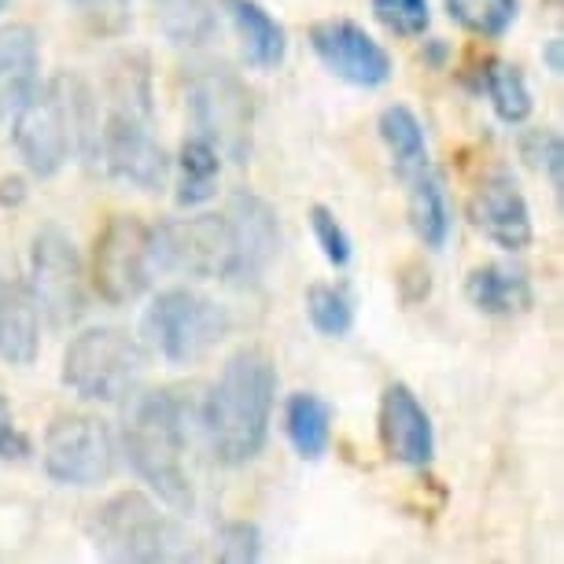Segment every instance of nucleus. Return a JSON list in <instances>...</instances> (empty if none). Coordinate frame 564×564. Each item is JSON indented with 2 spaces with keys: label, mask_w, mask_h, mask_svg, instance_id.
<instances>
[{
  "label": "nucleus",
  "mask_w": 564,
  "mask_h": 564,
  "mask_svg": "<svg viewBox=\"0 0 564 564\" xmlns=\"http://www.w3.org/2000/svg\"><path fill=\"white\" fill-rule=\"evenodd\" d=\"M276 402V366L259 347L237 350L199 406V429L218 465L240 468L262 454Z\"/></svg>",
  "instance_id": "nucleus-1"
},
{
  "label": "nucleus",
  "mask_w": 564,
  "mask_h": 564,
  "mask_svg": "<svg viewBox=\"0 0 564 564\" xmlns=\"http://www.w3.org/2000/svg\"><path fill=\"white\" fill-rule=\"evenodd\" d=\"M12 119L15 152L34 177H56L70 155H97V100L82 74L63 70L37 85Z\"/></svg>",
  "instance_id": "nucleus-2"
},
{
  "label": "nucleus",
  "mask_w": 564,
  "mask_h": 564,
  "mask_svg": "<svg viewBox=\"0 0 564 564\" xmlns=\"http://www.w3.org/2000/svg\"><path fill=\"white\" fill-rule=\"evenodd\" d=\"M188 446V402L174 388H155L130 395L122 424V451L133 473L174 509L193 513L196 495L185 468Z\"/></svg>",
  "instance_id": "nucleus-3"
},
{
  "label": "nucleus",
  "mask_w": 564,
  "mask_h": 564,
  "mask_svg": "<svg viewBox=\"0 0 564 564\" xmlns=\"http://www.w3.org/2000/svg\"><path fill=\"white\" fill-rule=\"evenodd\" d=\"M89 539L97 557L104 561H185L193 557L185 531L141 491H122L108 498L89 520Z\"/></svg>",
  "instance_id": "nucleus-4"
},
{
  "label": "nucleus",
  "mask_w": 564,
  "mask_h": 564,
  "mask_svg": "<svg viewBox=\"0 0 564 564\" xmlns=\"http://www.w3.org/2000/svg\"><path fill=\"white\" fill-rule=\"evenodd\" d=\"M144 366V350L130 333L97 325L63 350V384L89 402H122L141 388Z\"/></svg>",
  "instance_id": "nucleus-5"
},
{
  "label": "nucleus",
  "mask_w": 564,
  "mask_h": 564,
  "mask_svg": "<svg viewBox=\"0 0 564 564\" xmlns=\"http://www.w3.org/2000/svg\"><path fill=\"white\" fill-rule=\"evenodd\" d=\"M185 104L199 137H207L221 155H229L232 163H243L251 155L254 104L237 70H229L226 63L188 67Z\"/></svg>",
  "instance_id": "nucleus-6"
},
{
  "label": "nucleus",
  "mask_w": 564,
  "mask_h": 564,
  "mask_svg": "<svg viewBox=\"0 0 564 564\" xmlns=\"http://www.w3.org/2000/svg\"><path fill=\"white\" fill-rule=\"evenodd\" d=\"M226 306L193 289L159 292L144 314V336L170 366H193L229 336Z\"/></svg>",
  "instance_id": "nucleus-7"
},
{
  "label": "nucleus",
  "mask_w": 564,
  "mask_h": 564,
  "mask_svg": "<svg viewBox=\"0 0 564 564\" xmlns=\"http://www.w3.org/2000/svg\"><path fill=\"white\" fill-rule=\"evenodd\" d=\"M155 270L199 276V281H237V237L226 215L170 218L152 229Z\"/></svg>",
  "instance_id": "nucleus-8"
},
{
  "label": "nucleus",
  "mask_w": 564,
  "mask_h": 564,
  "mask_svg": "<svg viewBox=\"0 0 564 564\" xmlns=\"http://www.w3.org/2000/svg\"><path fill=\"white\" fill-rule=\"evenodd\" d=\"M152 229L133 215H115L93 248V289L104 303L126 306L152 289Z\"/></svg>",
  "instance_id": "nucleus-9"
},
{
  "label": "nucleus",
  "mask_w": 564,
  "mask_h": 564,
  "mask_svg": "<svg viewBox=\"0 0 564 564\" xmlns=\"http://www.w3.org/2000/svg\"><path fill=\"white\" fill-rule=\"evenodd\" d=\"M26 284L52 328H70L85 317V270L74 240L59 226H41L34 232Z\"/></svg>",
  "instance_id": "nucleus-10"
},
{
  "label": "nucleus",
  "mask_w": 564,
  "mask_h": 564,
  "mask_svg": "<svg viewBox=\"0 0 564 564\" xmlns=\"http://www.w3.org/2000/svg\"><path fill=\"white\" fill-rule=\"evenodd\" d=\"M45 473L63 487H97L115 473V435L93 413H63L45 432Z\"/></svg>",
  "instance_id": "nucleus-11"
},
{
  "label": "nucleus",
  "mask_w": 564,
  "mask_h": 564,
  "mask_svg": "<svg viewBox=\"0 0 564 564\" xmlns=\"http://www.w3.org/2000/svg\"><path fill=\"white\" fill-rule=\"evenodd\" d=\"M97 155L104 159L115 181L141 193H159L166 185L170 159L152 133V115H137L126 108H111L108 122L100 130Z\"/></svg>",
  "instance_id": "nucleus-12"
},
{
  "label": "nucleus",
  "mask_w": 564,
  "mask_h": 564,
  "mask_svg": "<svg viewBox=\"0 0 564 564\" xmlns=\"http://www.w3.org/2000/svg\"><path fill=\"white\" fill-rule=\"evenodd\" d=\"M314 56L333 70L339 82L358 85V89H380L391 78V56L366 26L350 19H325L311 26Z\"/></svg>",
  "instance_id": "nucleus-13"
},
{
  "label": "nucleus",
  "mask_w": 564,
  "mask_h": 564,
  "mask_svg": "<svg viewBox=\"0 0 564 564\" xmlns=\"http://www.w3.org/2000/svg\"><path fill=\"white\" fill-rule=\"evenodd\" d=\"M468 221L484 240H491L502 251H524L535 240L531 207L509 170H495L476 185L473 199H468Z\"/></svg>",
  "instance_id": "nucleus-14"
},
{
  "label": "nucleus",
  "mask_w": 564,
  "mask_h": 564,
  "mask_svg": "<svg viewBox=\"0 0 564 564\" xmlns=\"http://www.w3.org/2000/svg\"><path fill=\"white\" fill-rule=\"evenodd\" d=\"M380 446L391 462L410 468H424L435 457L432 417L406 384H388L380 395Z\"/></svg>",
  "instance_id": "nucleus-15"
},
{
  "label": "nucleus",
  "mask_w": 564,
  "mask_h": 564,
  "mask_svg": "<svg viewBox=\"0 0 564 564\" xmlns=\"http://www.w3.org/2000/svg\"><path fill=\"white\" fill-rule=\"evenodd\" d=\"M232 237H237V284H254L270 270L276 251H281V226H276V210L262 196L232 193L226 210Z\"/></svg>",
  "instance_id": "nucleus-16"
},
{
  "label": "nucleus",
  "mask_w": 564,
  "mask_h": 564,
  "mask_svg": "<svg viewBox=\"0 0 564 564\" xmlns=\"http://www.w3.org/2000/svg\"><path fill=\"white\" fill-rule=\"evenodd\" d=\"M41 85V37L34 26H0V119L15 115Z\"/></svg>",
  "instance_id": "nucleus-17"
},
{
  "label": "nucleus",
  "mask_w": 564,
  "mask_h": 564,
  "mask_svg": "<svg viewBox=\"0 0 564 564\" xmlns=\"http://www.w3.org/2000/svg\"><path fill=\"white\" fill-rule=\"evenodd\" d=\"M41 350V311L26 281L0 284V358L34 366Z\"/></svg>",
  "instance_id": "nucleus-18"
},
{
  "label": "nucleus",
  "mask_w": 564,
  "mask_h": 564,
  "mask_svg": "<svg viewBox=\"0 0 564 564\" xmlns=\"http://www.w3.org/2000/svg\"><path fill=\"white\" fill-rule=\"evenodd\" d=\"M218 4L229 15L232 30H237L248 67L254 70L281 67L284 56H289V34H284V26L265 12L259 0H218Z\"/></svg>",
  "instance_id": "nucleus-19"
},
{
  "label": "nucleus",
  "mask_w": 564,
  "mask_h": 564,
  "mask_svg": "<svg viewBox=\"0 0 564 564\" xmlns=\"http://www.w3.org/2000/svg\"><path fill=\"white\" fill-rule=\"evenodd\" d=\"M465 300L487 317H513L520 311H528L535 292H531V281L524 270L506 265V262H487V265H476V270L465 276Z\"/></svg>",
  "instance_id": "nucleus-20"
},
{
  "label": "nucleus",
  "mask_w": 564,
  "mask_h": 564,
  "mask_svg": "<svg viewBox=\"0 0 564 564\" xmlns=\"http://www.w3.org/2000/svg\"><path fill=\"white\" fill-rule=\"evenodd\" d=\"M284 432L303 462H317L333 443V406L314 391H295L284 406Z\"/></svg>",
  "instance_id": "nucleus-21"
},
{
  "label": "nucleus",
  "mask_w": 564,
  "mask_h": 564,
  "mask_svg": "<svg viewBox=\"0 0 564 564\" xmlns=\"http://www.w3.org/2000/svg\"><path fill=\"white\" fill-rule=\"evenodd\" d=\"M406 185H410V207H406L410 226L424 248L440 251L446 237H451V204H446L443 181L432 174V166H424L406 177Z\"/></svg>",
  "instance_id": "nucleus-22"
},
{
  "label": "nucleus",
  "mask_w": 564,
  "mask_h": 564,
  "mask_svg": "<svg viewBox=\"0 0 564 564\" xmlns=\"http://www.w3.org/2000/svg\"><path fill=\"white\" fill-rule=\"evenodd\" d=\"M377 130H380V141L388 144L391 166H395V174L402 181L429 166V141H424V126H421L417 115L406 108V104H391V108L380 111Z\"/></svg>",
  "instance_id": "nucleus-23"
},
{
  "label": "nucleus",
  "mask_w": 564,
  "mask_h": 564,
  "mask_svg": "<svg viewBox=\"0 0 564 564\" xmlns=\"http://www.w3.org/2000/svg\"><path fill=\"white\" fill-rule=\"evenodd\" d=\"M473 89L487 93L495 115L502 122H509V126H520L531 115V108H535L531 89H528V78L520 74V67H513V63H502V59H484L480 70H476Z\"/></svg>",
  "instance_id": "nucleus-24"
},
{
  "label": "nucleus",
  "mask_w": 564,
  "mask_h": 564,
  "mask_svg": "<svg viewBox=\"0 0 564 564\" xmlns=\"http://www.w3.org/2000/svg\"><path fill=\"white\" fill-rule=\"evenodd\" d=\"M221 174V152L207 137H188L177 152V204L199 207L218 193Z\"/></svg>",
  "instance_id": "nucleus-25"
},
{
  "label": "nucleus",
  "mask_w": 564,
  "mask_h": 564,
  "mask_svg": "<svg viewBox=\"0 0 564 564\" xmlns=\"http://www.w3.org/2000/svg\"><path fill=\"white\" fill-rule=\"evenodd\" d=\"M306 317H311L314 333L325 339H344L355 328V300L344 284H311L303 295Z\"/></svg>",
  "instance_id": "nucleus-26"
},
{
  "label": "nucleus",
  "mask_w": 564,
  "mask_h": 564,
  "mask_svg": "<svg viewBox=\"0 0 564 564\" xmlns=\"http://www.w3.org/2000/svg\"><path fill=\"white\" fill-rule=\"evenodd\" d=\"M443 8L476 37H502L517 23V0H443Z\"/></svg>",
  "instance_id": "nucleus-27"
},
{
  "label": "nucleus",
  "mask_w": 564,
  "mask_h": 564,
  "mask_svg": "<svg viewBox=\"0 0 564 564\" xmlns=\"http://www.w3.org/2000/svg\"><path fill=\"white\" fill-rule=\"evenodd\" d=\"M520 155L528 159L531 170L550 177L553 193L564 188V144H561V133L550 130V126H539V130H528L520 137Z\"/></svg>",
  "instance_id": "nucleus-28"
},
{
  "label": "nucleus",
  "mask_w": 564,
  "mask_h": 564,
  "mask_svg": "<svg viewBox=\"0 0 564 564\" xmlns=\"http://www.w3.org/2000/svg\"><path fill=\"white\" fill-rule=\"evenodd\" d=\"M372 15L399 37H421L432 23L429 0H369Z\"/></svg>",
  "instance_id": "nucleus-29"
},
{
  "label": "nucleus",
  "mask_w": 564,
  "mask_h": 564,
  "mask_svg": "<svg viewBox=\"0 0 564 564\" xmlns=\"http://www.w3.org/2000/svg\"><path fill=\"white\" fill-rule=\"evenodd\" d=\"M262 557V531L251 520H226L218 528V561L251 564Z\"/></svg>",
  "instance_id": "nucleus-30"
},
{
  "label": "nucleus",
  "mask_w": 564,
  "mask_h": 564,
  "mask_svg": "<svg viewBox=\"0 0 564 564\" xmlns=\"http://www.w3.org/2000/svg\"><path fill=\"white\" fill-rule=\"evenodd\" d=\"M311 229H314L317 248H322V254H325V262L336 265V270H344V265L350 262V237H347V229L339 226V218L325 204H314L311 207Z\"/></svg>",
  "instance_id": "nucleus-31"
},
{
  "label": "nucleus",
  "mask_w": 564,
  "mask_h": 564,
  "mask_svg": "<svg viewBox=\"0 0 564 564\" xmlns=\"http://www.w3.org/2000/svg\"><path fill=\"white\" fill-rule=\"evenodd\" d=\"M70 4L108 34H119L130 23V0H70Z\"/></svg>",
  "instance_id": "nucleus-32"
},
{
  "label": "nucleus",
  "mask_w": 564,
  "mask_h": 564,
  "mask_svg": "<svg viewBox=\"0 0 564 564\" xmlns=\"http://www.w3.org/2000/svg\"><path fill=\"white\" fill-rule=\"evenodd\" d=\"M30 454V440L15 429V413L0 395V462H23Z\"/></svg>",
  "instance_id": "nucleus-33"
},
{
  "label": "nucleus",
  "mask_w": 564,
  "mask_h": 564,
  "mask_svg": "<svg viewBox=\"0 0 564 564\" xmlns=\"http://www.w3.org/2000/svg\"><path fill=\"white\" fill-rule=\"evenodd\" d=\"M26 199V181L12 174V177H0V207H19Z\"/></svg>",
  "instance_id": "nucleus-34"
},
{
  "label": "nucleus",
  "mask_w": 564,
  "mask_h": 564,
  "mask_svg": "<svg viewBox=\"0 0 564 564\" xmlns=\"http://www.w3.org/2000/svg\"><path fill=\"white\" fill-rule=\"evenodd\" d=\"M542 63H546L550 74H561L564 70V41L561 37H550L546 45H542Z\"/></svg>",
  "instance_id": "nucleus-35"
},
{
  "label": "nucleus",
  "mask_w": 564,
  "mask_h": 564,
  "mask_svg": "<svg viewBox=\"0 0 564 564\" xmlns=\"http://www.w3.org/2000/svg\"><path fill=\"white\" fill-rule=\"evenodd\" d=\"M446 56H451V48H446V41H429V45L421 48V59L429 63V67H435V70L443 67Z\"/></svg>",
  "instance_id": "nucleus-36"
},
{
  "label": "nucleus",
  "mask_w": 564,
  "mask_h": 564,
  "mask_svg": "<svg viewBox=\"0 0 564 564\" xmlns=\"http://www.w3.org/2000/svg\"><path fill=\"white\" fill-rule=\"evenodd\" d=\"M4 8H8V0H0V12H4Z\"/></svg>",
  "instance_id": "nucleus-37"
},
{
  "label": "nucleus",
  "mask_w": 564,
  "mask_h": 564,
  "mask_svg": "<svg viewBox=\"0 0 564 564\" xmlns=\"http://www.w3.org/2000/svg\"><path fill=\"white\" fill-rule=\"evenodd\" d=\"M550 4H557V0H550Z\"/></svg>",
  "instance_id": "nucleus-38"
}]
</instances>
